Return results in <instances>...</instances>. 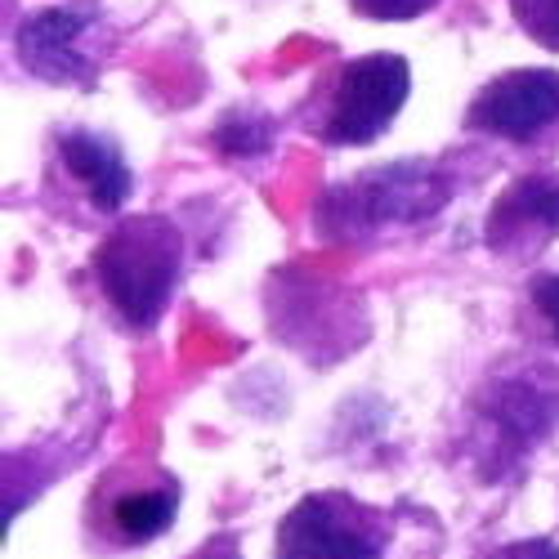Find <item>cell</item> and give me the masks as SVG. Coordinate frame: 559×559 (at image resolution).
<instances>
[{
	"mask_svg": "<svg viewBox=\"0 0 559 559\" xmlns=\"http://www.w3.org/2000/svg\"><path fill=\"white\" fill-rule=\"evenodd\" d=\"M273 117H260V112H247V108H233L219 117L215 126V148L224 157H260L273 148Z\"/></svg>",
	"mask_w": 559,
	"mask_h": 559,
	"instance_id": "cell-11",
	"label": "cell"
},
{
	"mask_svg": "<svg viewBox=\"0 0 559 559\" xmlns=\"http://www.w3.org/2000/svg\"><path fill=\"white\" fill-rule=\"evenodd\" d=\"M475 559H559V546H555V542H546V537H533V542L488 546V550H479Z\"/></svg>",
	"mask_w": 559,
	"mask_h": 559,
	"instance_id": "cell-15",
	"label": "cell"
},
{
	"mask_svg": "<svg viewBox=\"0 0 559 559\" xmlns=\"http://www.w3.org/2000/svg\"><path fill=\"white\" fill-rule=\"evenodd\" d=\"M559 426V377L546 362L492 371L471 399L465 452L484 484H506Z\"/></svg>",
	"mask_w": 559,
	"mask_h": 559,
	"instance_id": "cell-1",
	"label": "cell"
},
{
	"mask_svg": "<svg viewBox=\"0 0 559 559\" xmlns=\"http://www.w3.org/2000/svg\"><path fill=\"white\" fill-rule=\"evenodd\" d=\"M179 510V484L153 465H117L90 492L85 515L108 546H148L170 533Z\"/></svg>",
	"mask_w": 559,
	"mask_h": 559,
	"instance_id": "cell-8",
	"label": "cell"
},
{
	"mask_svg": "<svg viewBox=\"0 0 559 559\" xmlns=\"http://www.w3.org/2000/svg\"><path fill=\"white\" fill-rule=\"evenodd\" d=\"M349 10L371 23H407L439 10V0H349Z\"/></svg>",
	"mask_w": 559,
	"mask_h": 559,
	"instance_id": "cell-14",
	"label": "cell"
},
{
	"mask_svg": "<svg viewBox=\"0 0 559 559\" xmlns=\"http://www.w3.org/2000/svg\"><path fill=\"white\" fill-rule=\"evenodd\" d=\"M465 134H484L497 144L542 153L559 144V72L550 68H515L475 90L461 117Z\"/></svg>",
	"mask_w": 559,
	"mask_h": 559,
	"instance_id": "cell-6",
	"label": "cell"
},
{
	"mask_svg": "<svg viewBox=\"0 0 559 559\" xmlns=\"http://www.w3.org/2000/svg\"><path fill=\"white\" fill-rule=\"evenodd\" d=\"M189 559H242V550H238V537H228V533H215L202 550H193Z\"/></svg>",
	"mask_w": 559,
	"mask_h": 559,
	"instance_id": "cell-16",
	"label": "cell"
},
{
	"mask_svg": "<svg viewBox=\"0 0 559 559\" xmlns=\"http://www.w3.org/2000/svg\"><path fill=\"white\" fill-rule=\"evenodd\" d=\"M510 19L533 45L559 55V0H510Z\"/></svg>",
	"mask_w": 559,
	"mask_h": 559,
	"instance_id": "cell-12",
	"label": "cell"
},
{
	"mask_svg": "<svg viewBox=\"0 0 559 559\" xmlns=\"http://www.w3.org/2000/svg\"><path fill=\"white\" fill-rule=\"evenodd\" d=\"M412 95L403 55H358L322 68L300 99V130L328 148H367L394 126Z\"/></svg>",
	"mask_w": 559,
	"mask_h": 559,
	"instance_id": "cell-3",
	"label": "cell"
},
{
	"mask_svg": "<svg viewBox=\"0 0 559 559\" xmlns=\"http://www.w3.org/2000/svg\"><path fill=\"white\" fill-rule=\"evenodd\" d=\"M108 45H112V27L95 5L40 10L14 32L19 63L36 81L50 85H95Z\"/></svg>",
	"mask_w": 559,
	"mask_h": 559,
	"instance_id": "cell-7",
	"label": "cell"
},
{
	"mask_svg": "<svg viewBox=\"0 0 559 559\" xmlns=\"http://www.w3.org/2000/svg\"><path fill=\"white\" fill-rule=\"evenodd\" d=\"M559 242V175L533 170L510 179L488 206L484 247L506 264H528Z\"/></svg>",
	"mask_w": 559,
	"mask_h": 559,
	"instance_id": "cell-9",
	"label": "cell"
},
{
	"mask_svg": "<svg viewBox=\"0 0 559 559\" xmlns=\"http://www.w3.org/2000/svg\"><path fill=\"white\" fill-rule=\"evenodd\" d=\"M524 300H528L533 318L542 322V332L559 345V273H537L524 292Z\"/></svg>",
	"mask_w": 559,
	"mask_h": 559,
	"instance_id": "cell-13",
	"label": "cell"
},
{
	"mask_svg": "<svg viewBox=\"0 0 559 559\" xmlns=\"http://www.w3.org/2000/svg\"><path fill=\"white\" fill-rule=\"evenodd\" d=\"M90 273L130 332H153L183 273V233L166 215H126L104 233Z\"/></svg>",
	"mask_w": 559,
	"mask_h": 559,
	"instance_id": "cell-4",
	"label": "cell"
},
{
	"mask_svg": "<svg viewBox=\"0 0 559 559\" xmlns=\"http://www.w3.org/2000/svg\"><path fill=\"white\" fill-rule=\"evenodd\" d=\"M456 198V179L443 162H385L332 183L313 206V228L328 242H362L394 224H426Z\"/></svg>",
	"mask_w": 559,
	"mask_h": 559,
	"instance_id": "cell-2",
	"label": "cell"
},
{
	"mask_svg": "<svg viewBox=\"0 0 559 559\" xmlns=\"http://www.w3.org/2000/svg\"><path fill=\"white\" fill-rule=\"evenodd\" d=\"M390 537L394 520L385 510L354 492H309L277 524L273 559H381Z\"/></svg>",
	"mask_w": 559,
	"mask_h": 559,
	"instance_id": "cell-5",
	"label": "cell"
},
{
	"mask_svg": "<svg viewBox=\"0 0 559 559\" xmlns=\"http://www.w3.org/2000/svg\"><path fill=\"white\" fill-rule=\"evenodd\" d=\"M55 170L68 189L81 198L85 211L95 215H117L126 206V198L134 193V175L126 166V153L99 130H59L55 134Z\"/></svg>",
	"mask_w": 559,
	"mask_h": 559,
	"instance_id": "cell-10",
	"label": "cell"
}]
</instances>
